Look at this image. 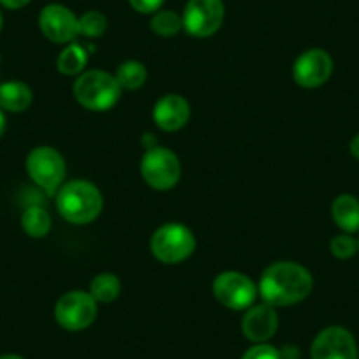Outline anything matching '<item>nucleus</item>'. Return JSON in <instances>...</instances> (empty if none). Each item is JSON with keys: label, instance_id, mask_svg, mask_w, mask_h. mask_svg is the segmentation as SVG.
I'll use <instances>...</instances> for the list:
<instances>
[{"label": "nucleus", "instance_id": "1", "mask_svg": "<svg viewBox=\"0 0 359 359\" xmlns=\"http://www.w3.org/2000/svg\"><path fill=\"white\" fill-rule=\"evenodd\" d=\"M313 289L312 273L294 261H278L262 271L257 292L271 306H289L302 303Z\"/></svg>", "mask_w": 359, "mask_h": 359}, {"label": "nucleus", "instance_id": "2", "mask_svg": "<svg viewBox=\"0 0 359 359\" xmlns=\"http://www.w3.org/2000/svg\"><path fill=\"white\" fill-rule=\"evenodd\" d=\"M55 205L62 219L71 224L85 226L94 222L101 215L104 199L94 184L86 180H71L58 189Z\"/></svg>", "mask_w": 359, "mask_h": 359}, {"label": "nucleus", "instance_id": "3", "mask_svg": "<svg viewBox=\"0 0 359 359\" xmlns=\"http://www.w3.org/2000/svg\"><path fill=\"white\" fill-rule=\"evenodd\" d=\"M74 97L79 104L90 111H108L122 95V86L116 78L106 71H86L78 76L72 86Z\"/></svg>", "mask_w": 359, "mask_h": 359}, {"label": "nucleus", "instance_id": "4", "mask_svg": "<svg viewBox=\"0 0 359 359\" xmlns=\"http://www.w3.org/2000/svg\"><path fill=\"white\" fill-rule=\"evenodd\" d=\"M150 250L164 264H180L194 254L196 236L184 224H164L151 234Z\"/></svg>", "mask_w": 359, "mask_h": 359}, {"label": "nucleus", "instance_id": "5", "mask_svg": "<svg viewBox=\"0 0 359 359\" xmlns=\"http://www.w3.org/2000/svg\"><path fill=\"white\" fill-rule=\"evenodd\" d=\"M30 180L46 196H57L58 189L64 185L67 165L60 151L51 147H36L30 150L25 161Z\"/></svg>", "mask_w": 359, "mask_h": 359}, {"label": "nucleus", "instance_id": "6", "mask_svg": "<svg viewBox=\"0 0 359 359\" xmlns=\"http://www.w3.org/2000/svg\"><path fill=\"white\" fill-rule=\"evenodd\" d=\"M141 176L155 191H169L182 178V162L175 151L164 147L148 148L141 158Z\"/></svg>", "mask_w": 359, "mask_h": 359}, {"label": "nucleus", "instance_id": "7", "mask_svg": "<svg viewBox=\"0 0 359 359\" xmlns=\"http://www.w3.org/2000/svg\"><path fill=\"white\" fill-rule=\"evenodd\" d=\"M226 18L224 0H187L184 15V30L192 37L205 39L217 34Z\"/></svg>", "mask_w": 359, "mask_h": 359}, {"label": "nucleus", "instance_id": "8", "mask_svg": "<svg viewBox=\"0 0 359 359\" xmlns=\"http://www.w3.org/2000/svg\"><path fill=\"white\" fill-rule=\"evenodd\" d=\"M55 319L67 331H81L97 319V302L90 292L69 291L55 305Z\"/></svg>", "mask_w": 359, "mask_h": 359}, {"label": "nucleus", "instance_id": "9", "mask_svg": "<svg viewBox=\"0 0 359 359\" xmlns=\"http://www.w3.org/2000/svg\"><path fill=\"white\" fill-rule=\"evenodd\" d=\"M213 294L217 302L229 310H247L257 298L254 282L238 271H224L213 280Z\"/></svg>", "mask_w": 359, "mask_h": 359}, {"label": "nucleus", "instance_id": "10", "mask_svg": "<svg viewBox=\"0 0 359 359\" xmlns=\"http://www.w3.org/2000/svg\"><path fill=\"white\" fill-rule=\"evenodd\" d=\"M359 347L355 338L347 327H324L312 341L310 358L312 359H358Z\"/></svg>", "mask_w": 359, "mask_h": 359}, {"label": "nucleus", "instance_id": "11", "mask_svg": "<svg viewBox=\"0 0 359 359\" xmlns=\"http://www.w3.org/2000/svg\"><path fill=\"white\" fill-rule=\"evenodd\" d=\"M333 67V58L326 50L312 48L296 58L292 65V78L303 88H319L330 81Z\"/></svg>", "mask_w": 359, "mask_h": 359}, {"label": "nucleus", "instance_id": "12", "mask_svg": "<svg viewBox=\"0 0 359 359\" xmlns=\"http://www.w3.org/2000/svg\"><path fill=\"white\" fill-rule=\"evenodd\" d=\"M39 29L55 44H69L79 36L78 16L62 4H48L39 15Z\"/></svg>", "mask_w": 359, "mask_h": 359}, {"label": "nucleus", "instance_id": "13", "mask_svg": "<svg viewBox=\"0 0 359 359\" xmlns=\"http://www.w3.org/2000/svg\"><path fill=\"white\" fill-rule=\"evenodd\" d=\"M278 330V313L275 306L268 303L254 305L245 310L241 320V331L245 338L255 344H266Z\"/></svg>", "mask_w": 359, "mask_h": 359}, {"label": "nucleus", "instance_id": "14", "mask_svg": "<svg viewBox=\"0 0 359 359\" xmlns=\"http://www.w3.org/2000/svg\"><path fill=\"white\" fill-rule=\"evenodd\" d=\"M191 120V104L178 94H168L158 99L154 106V122L165 133L184 129Z\"/></svg>", "mask_w": 359, "mask_h": 359}, {"label": "nucleus", "instance_id": "15", "mask_svg": "<svg viewBox=\"0 0 359 359\" xmlns=\"http://www.w3.org/2000/svg\"><path fill=\"white\" fill-rule=\"evenodd\" d=\"M331 217L341 233H359V199L352 194H340L331 205Z\"/></svg>", "mask_w": 359, "mask_h": 359}, {"label": "nucleus", "instance_id": "16", "mask_svg": "<svg viewBox=\"0 0 359 359\" xmlns=\"http://www.w3.org/2000/svg\"><path fill=\"white\" fill-rule=\"evenodd\" d=\"M32 90L23 81H6L0 85V109L23 113L32 104Z\"/></svg>", "mask_w": 359, "mask_h": 359}, {"label": "nucleus", "instance_id": "17", "mask_svg": "<svg viewBox=\"0 0 359 359\" xmlns=\"http://www.w3.org/2000/svg\"><path fill=\"white\" fill-rule=\"evenodd\" d=\"M22 227L30 238H44L51 231V215L41 205H30L22 213Z\"/></svg>", "mask_w": 359, "mask_h": 359}, {"label": "nucleus", "instance_id": "18", "mask_svg": "<svg viewBox=\"0 0 359 359\" xmlns=\"http://www.w3.org/2000/svg\"><path fill=\"white\" fill-rule=\"evenodd\" d=\"M88 53L78 43H69L57 58V69L65 76H78L85 71Z\"/></svg>", "mask_w": 359, "mask_h": 359}, {"label": "nucleus", "instance_id": "19", "mask_svg": "<svg viewBox=\"0 0 359 359\" xmlns=\"http://www.w3.org/2000/svg\"><path fill=\"white\" fill-rule=\"evenodd\" d=\"M88 292L97 303H111L122 292V282L115 273H101L90 282Z\"/></svg>", "mask_w": 359, "mask_h": 359}, {"label": "nucleus", "instance_id": "20", "mask_svg": "<svg viewBox=\"0 0 359 359\" xmlns=\"http://www.w3.org/2000/svg\"><path fill=\"white\" fill-rule=\"evenodd\" d=\"M115 78L118 85L122 86V90H137L147 83L148 72L141 62L127 60L118 65Z\"/></svg>", "mask_w": 359, "mask_h": 359}, {"label": "nucleus", "instance_id": "21", "mask_svg": "<svg viewBox=\"0 0 359 359\" xmlns=\"http://www.w3.org/2000/svg\"><path fill=\"white\" fill-rule=\"evenodd\" d=\"M150 29L161 37H172L180 30H184V20H182V15L172 9H158L151 15Z\"/></svg>", "mask_w": 359, "mask_h": 359}, {"label": "nucleus", "instance_id": "22", "mask_svg": "<svg viewBox=\"0 0 359 359\" xmlns=\"http://www.w3.org/2000/svg\"><path fill=\"white\" fill-rule=\"evenodd\" d=\"M79 36L97 39L108 30V18L101 11H86L78 18Z\"/></svg>", "mask_w": 359, "mask_h": 359}, {"label": "nucleus", "instance_id": "23", "mask_svg": "<svg viewBox=\"0 0 359 359\" xmlns=\"http://www.w3.org/2000/svg\"><path fill=\"white\" fill-rule=\"evenodd\" d=\"M330 250L334 257L345 261L358 254V240L352 234L340 233L330 241Z\"/></svg>", "mask_w": 359, "mask_h": 359}, {"label": "nucleus", "instance_id": "24", "mask_svg": "<svg viewBox=\"0 0 359 359\" xmlns=\"http://www.w3.org/2000/svg\"><path fill=\"white\" fill-rule=\"evenodd\" d=\"M241 359H280V351L269 344H255Z\"/></svg>", "mask_w": 359, "mask_h": 359}, {"label": "nucleus", "instance_id": "25", "mask_svg": "<svg viewBox=\"0 0 359 359\" xmlns=\"http://www.w3.org/2000/svg\"><path fill=\"white\" fill-rule=\"evenodd\" d=\"M164 2L165 0H129L134 11L141 13V15H154L158 9H162Z\"/></svg>", "mask_w": 359, "mask_h": 359}, {"label": "nucleus", "instance_id": "26", "mask_svg": "<svg viewBox=\"0 0 359 359\" xmlns=\"http://www.w3.org/2000/svg\"><path fill=\"white\" fill-rule=\"evenodd\" d=\"M302 352L296 345H285L280 348V359H299Z\"/></svg>", "mask_w": 359, "mask_h": 359}, {"label": "nucleus", "instance_id": "27", "mask_svg": "<svg viewBox=\"0 0 359 359\" xmlns=\"http://www.w3.org/2000/svg\"><path fill=\"white\" fill-rule=\"evenodd\" d=\"M0 4L8 9H22L27 4H30V0H0Z\"/></svg>", "mask_w": 359, "mask_h": 359}, {"label": "nucleus", "instance_id": "28", "mask_svg": "<svg viewBox=\"0 0 359 359\" xmlns=\"http://www.w3.org/2000/svg\"><path fill=\"white\" fill-rule=\"evenodd\" d=\"M348 151H351V155L355 161H359V133L355 134L351 140V143H348Z\"/></svg>", "mask_w": 359, "mask_h": 359}, {"label": "nucleus", "instance_id": "29", "mask_svg": "<svg viewBox=\"0 0 359 359\" xmlns=\"http://www.w3.org/2000/svg\"><path fill=\"white\" fill-rule=\"evenodd\" d=\"M6 133V116L4 113H2V109H0V137L4 136Z\"/></svg>", "mask_w": 359, "mask_h": 359}, {"label": "nucleus", "instance_id": "30", "mask_svg": "<svg viewBox=\"0 0 359 359\" xmlns=\"http://www.w3.org/2000/svg\"><path fill=\"white\" fill-rule=\"evenodd\" d=\"M0 359H25V358H22V355L18 354H2L0 355Z\"/></svg>", "mask_w": 359, "mask_h": 359}, {"label": "nucleus", "instance_id": "31", "mask_svg": "<svg viewBox=\"0 0 359 359\" xmlns=\"http://www.w3.org/2000/svg\"><path fill=\"white\" fill-rule=\"evenodd\" d=\"M2 23H4V20H2V13H0V30H2Z\"/></svg>", "mask_w": 359, "mask_h": 359}, {"label": "nucleus", "instance_id": "32", "mask_svg": "<svg viewBox=\"0 0 359 359\" xmlns=\"http://www.w3.org/2000/svg\"><path fill=\"white\" fill-rule=\"evenodd\" d=\"M358 254H359V238H358Z\"/></svg>", "mask_w": 359, "mask_h": 359}, {"label": "nucleus", "instance_id": "33", "mask_svg": "<svg viewBox=\"0 0 359 359\" xmlns=\"http://www.w3.org/2000/svg\"><path fill=\"white\" fill-rule=\"evenodd\" d=\"M358 359H359V352H358Z\"/></svg>", "mask_w": 359, "mask_h": 359}]
</instances>
